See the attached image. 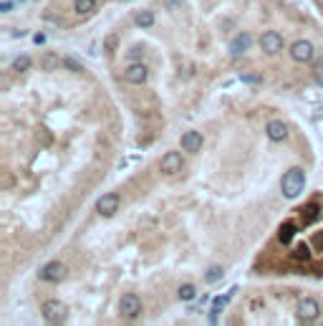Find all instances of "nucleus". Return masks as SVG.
I'll use <instances>...</instances> for the list:
<instances>
[{"mask_svg":"<svg viewBox=\"0 0 323 326\" xmlns=\"http://www.w3.org/2000/svg\"><path fill=\"white\" fill-rule=\"evenodd\" d=\"M303 187H306V172L300 170V167H291L283 179H280V192H283V197H288V200H293L298 197L300 192H303Z\"/></svg>","mask_w":323,"mask_h":326,"instance_id":"nucleus-1","label":"nucleus"},{"mask_svg":"<svg viewBox=\"0 0 323 326\" xmlns=\"http://www.w3.org/2000/svg\"><path fill=\"white\" fill-rule=\"evenodd\" d=\"M41 311H43V319H46L48 324H63L66 316H68V309H66V303H63L61 298H48V301H43Z\"/></svg>","mask_w":323,"mask_h":326,"instance_id":"nucleus-2","label":"nucleus"},{"mask_svg":"<svg viewBox=\"0 0 323 326\" xmlns=\"http://www.w3.org/2000/svg\"><path fill=\"white\" fill-rule=\"evenodd\" d=\"M66 276H68V268L63 266L61 261H48L46 266L38 270V278L46 281V283H61Z\"/></svg>","mask_w":323,"mask_h":326,"instance_id":"nucleus-3","label":"nucleus"},{"mask_svg":"<svg viewBox=\"0 0 323 326\" xmlns=\"http://www.w3.org/2000/svg\"><path fill=\"white\" fill-rule=\"evenodd\" d=\"M295 316H298L303 324H313V321L321 316L318 301H316V298H303V301L298 303V309H295Z\"/></svg>","mask_w":323,"mask_h":326,"instance_id":"nucleus-4","label":"nucleus"},{"mask_svg":"<svg viewBox=\"0 0 323 326\" xmlns=\"http://www.w3.org/2000/svg\"><path fill=\"white\" fill-rule=\"evenodd\" d=\"M119 314L121 319H137L142 314V298L137 294H124L119 301Z\"/></svg>","mask_w":323,"mask_h":326,"instance_id":"nucleus-5","label":"nucleus"},{"mask_svg":"<svg viewBox=\"0 0 323 326\" xmlns=\"http://www.w3.org/2000/svg\"><path fill=\"white\" fill-rule=\"evenodd\" d=\"M283 46H286V41H283V35H280V33H275V30H268V33L260 35V48H263V53H268V56L280 53V51H283Z\"/></svg>","mask_w":323,"mask_h":326,"instance_id":"nucleus-6","label":"nucleus"},{"mask_svg":"<svg viewBox=\"0 0 323 326\" xmlns=\"http://www.w3.org/2000/svg\"><path fill=\"white\" fill-rule=\"evenodd\" d=\"M147 79H149V68L144 63H131V66L124 68V81L131 84V86H142V84H147Z\"/></svg>","mask_w":323,"mask_h":326,"instance_id":"nucleus-7","label":"nucleus"},{"mask_svg":"<svg viewBox=\"0 0 323 326\" xmlns=\"http://www.w3.org/2000/svg\"><path fill=\"white\" fill-rule=\"evenodd\" d=\"M119 203H121V197H119L117 192H106V195H101V200L96 203V212L101 215V218H114L119 210Z\"/></svg>","mask_w":323,"mask_h":326,"instance_id":"nucleus-8","label":"nucleus"},{"mask_svg":"<svg viewBox=\"0 0 323 326\" xmlns=\"http://www.w3.org/2000/svg\"><path fill=\"white\" fill-rule=\"evenodd\" d=\"M291 59H293L295 63H308V61H313V43L306 41V38L295 41L293 46H291Z\"/></svg>","mask_w":323,"mask_h":326,"instance_id":"nucleus-9","label":"nucleus"},{"mask_svg":"<svg viewBox=\"0 0 323 326\" xmlns=\"http://www.w3.org/2000/svg\"><path fill=\"white\" fill-rule=\"evenodd\" d=\"M265 132H268V139L275 142V144H280V142L288 139V126H286V121H280V119H270L268 126H265Z\"/></svg>","mask_w":323,"mask_h":326,"instance_id":"nucleus-10","label":"nucleus"},{"mask_svg":"<svg viewBox=\"0 0 323 326\" xmlns=\"http://www.w3.org/2000/svg\"><path fill=\"white\" fill-rule=\"evenodd\" d=\"M159 170H162V175H177V172H182V154L179 152H167L162 157V162H159Z\"/></svg>","mask_w":323,"mask_h":326,"instance_id":"nucleus-11","label":"nucleus"},{"mask_svg":"<svg viewBox=\"0 0 323 326\" xmlns=\"http://www.w3.org/2000/svg\"><path fill=\"white\" fill-rule=\"evenodd\" d=\"M250 46H253V35L250 33H237L235 38L230 41V53L233 56H242V53L250 51Z\"/></svg>","mask_w":323,"mask_h":326,"instance_id":"nucleus-12","label":"nucleus"},{"mask_svg":"<svg viewBox=\"0 0 323 326\" xmlns=\"http://www.w3.org/2000/svg\"><path fill=\"white\" fill-rule=\"evenodd\" d=\"M179 142H182V149H184V152L195 154V152H200V149H202V142H205V137H202L200 132H184Z\"/></svg>","mask_w":323,"mask_h":326,"instance_id":"nucleus-13","label":"nucleus"},{"mask_svg":"<svg viewBox=\"0 0 323 326\" xmlns=\"http://www.w3.org/2000/svg\"><path fill=\"white\" fill-rule=\"evenodd\" d=\"M154 21H157V18H154V13H151V10H139V13H137V18H134V23H137L139 28H151V26H154Z\"/></svg>","mask_w":323,"mask_h":326,"instance_id":"nucleus-14","label":"nucleus"},{"mask_svg":"<svg viewBox=\"0 0 323 326\" xmlns=\"http://www.w3.org/2000/svg\"><path fill=\"white\" fill-rule=\"evenodd\" d=\"M318 212H321V208H318V203H308L306 208H303V223H316L318 220Z\"/></svg>","mask_w":323,"mask_h":326,"instance_id":"nucleus-15","label":"nucleus"},{"mask_svg":"<svg viewBox=\"0 0 323 326\" xmlns=\"http://www.w3.org/2000/svg\"><path fill=\"white\" fill-rule=\"evenodd\" d=\"M293 236H295V225H293V223H283V225H280V230H278L280 243H283V245H286V243H291Z\"/></svg>","mask_w":323,"mask_h":326,"instance_id":"nucleus-16","label":"nucleus"},{"mask_svg":"<svg viewBox=\"0 0 323 326\" xmlns=\"http://www.w3.org/2000/svg\"><path fill=\"white\" fill-rule=\"evenodd\" d=\"M177 296H179V301H195L197 288H195L192 283H182V286H179V291H177Z\"/></svg>","mask_w":323,"mask_h":326,"instance_id":"nucleus-17","label":"nucleus"},{"mask_svg":"<svg viewBox=\"0 0 323 326\" xmlns=\"http://www.w3.org/2000/svg\"><path fill=\"white\" fill-rule=\"evenodd\" d=\"M93 8H96V0H73V10L79 15H88Z\"/></svg>","mask_w":323,"mask_h":326,"instance_id":"nucleus-18","label":"nucleus"},{"mask_svg":"<svg viewBox=\"0 0 323 326\" xmlns=\"http://www.w3.org/2000/svg\"><path fill=\"white\" fill-rule=\"evenodd\" d=\"M222 276H225V270H222V266H210L205 273V281L207 283H220L222 281Z\"/></svg>","mask_w":323,"mask_h":326,"instance_id":"nucleus-19","label":"nucleus"},{"mask_svg":"<svg viewBox=\"0 0 323 326\" xmlns=\"http://www.w3.org/2000/svg\"><path fill=\"white\" fill-rule=\"evenodd\" d=\"M28 68H30V56L28 53H23V56H18V59L13 61V71L23 74V71H28Z\"/></svg>","mask_w":323,"mask_h":326,"instance_id":"nucleus-20","label":"nucleus"},{"mask_svg":"<svg viewBox=\"0 0 323 326\" xmlns=\"http://www.w3.org/2000/svg\"><path fill=\"white\" fill-rule=\"evenodd\" d=\"M308 258H311V248H308L306 243H300V245L295 248V261H303V263H306Z\"/></svg>","mask_w":323,"mask_h":326,"instance_id":"nucleus-21","label":"nucleus"},{"mask_svg":"<svg viewBox=\"0 0 323 326\" xmlns=\"http://www.w3.org/2000/svg\"><path fill=\"white\" fill-rule=\"evenodd\" d=\"M227 301H230V296H217V298H215V303H212V311H215V314H220V311L227 306Z\"/></svg>","mask_w":323,"mask_h":326,"instance_id":"nucleus-22","label":"nucleus"},{"mask_svg":"<svg viewBox=\"0 0 323 326\" xmlns=\"http://www.w3.org/2000/svg\"><path fill=\"white\" fill-rule=\"evenodd\" d=\"M43 66H46V68H53V66H56V56H53V53H48L46 61H43Z\"/></svg>","mask_w":323,"mask_h":326,"instance_id":"nucleus-23","label":"nucleus"},{"mask_svg":"<svg viewBox=\"0 0 323 326\" xmlns=\"http://www.w3.org/2000/svg\"><path fill=\"white\" fill-rule=\"evenodd\" d=\"M33 43H35V46H43V43H46V35H43V33H35V35H33Z\"/></svg>","mask_w":323,"mask_h":326,"instance_id":"nucleus-24","label":"nucleus"},{"mask_svg":"<svg viewBox=\"0 0 323 326\" xmlns=\"http://www.w3.org/2000/svg\"><path fill=\"white\" fill-rule=\"evenodd\" d=\"M63 63H66L68 68H73V71H79V68H81V66H79V63H76V61H73V59H66V61H63Z\"/></svg>","mask_w":323,"mask_h":326,"instance_id":"nucleus-25","label":"nucleus"},{"mask_svg":"<svg viewBox=\"0 0 323 326\" xmlns=\"http://www.w3.org/2000/svg\"><path fill=\"white\" fill-rule=\"evenodd\" d=\"M10 8H13V3H10V0H3V3H0V10H3V13H8Z\"/></svg>","mask_w":323,"mask_h":326,"instance_id":"nucleus-26","label":"nucleus"},{"mask_svg":"<svg viewBox=\"0 0 323 326\" xmlns=\"http://www.w3.org/2000/svg\"><path fill=\"white\" fill-rule=\"evenodd\" d=\"M313 240H316V248H318V250H323V233H318Z\"/></svg>","mask_w":323,"mask_h":326,"instance_id":"nucleus-27","label":"nucleus"},{"mask_svg":"<svg viewBox=\"0 0 323 326\" xmlns=\"http://www.w3.org/2000/svg\"><path fill=\"white\" fill-rule=\"evenodd\" d=\"M242 81H248V84H258V76H242Z\"/></svg>","mask_w":323,"mask_h":326,"instance_id":"nucleus-28","label":"nucleus"},{"mask_svg":"<svg viewBox=\"0 0 323 326\" xmlns=\"http://www.w3.org/2000/svg\"><path fill=\"white\" fill-rule=\"evenodd\" d=\"M179 3H182V0H167V5H169L172 10H175V8H179Z\"/></svg>","mask_w":323,"mask_h":326,"instance_id":"nucleus-29","label":"nucleus"},{"mask_svg":"<svg viewBox=\"0 0 323 326\" xmlns=\"http://www.w3.org/2000/svg\"><path fill=\"white\" fill-rule=\"evenodd\" d=\"M21 3H23V0H21Z\"/></svg>","mask_w":323,"mask_h":326,"instance_id":"nucleus-30","label":"nucleus"}]
</instances>
